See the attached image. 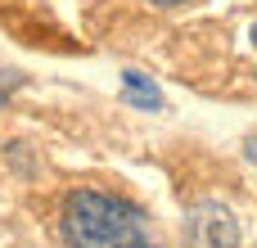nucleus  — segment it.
<instances>
[{"label":"nucleus","mask_w":257,"mask_h":248,"mask_svg":"<svg viewBox=\"0 0 257 248\" xmlns=\"http://www.w3.org/2000/svg\"><path fill=\"white\" fill-rule=\"evenodd\" d=\"M59 239L68 248H167L145 208L104 190H72L59 203Z\"/></svg>","instance_id":"obj_1"},{"label":"nucleus","mask_w":257,"mask_h":248,"mask_svg":"<svg viewBox=\"0 0 257 248\" xmlns=\"http://www.w3.org/2000/svg\"><path fill=\"white\" fill-rule=\"evenodd\" d=\"M122 104H131V108H140V113H163V108H167L163 90H158L145 72H136V68L122 72Z\"/></svg>","instance_id":"obj_3"},{"label":"nucleus","mask_w":257,"mask_h":248,"mask_svg":"<svg viewBox=\"0 0 257 248\" xmlns=\"http://www.w3.org/2000/svg\"><path fill=\"white\" fill-rule=\"evenodd\" d=\"M185 248H239V221L226 203L199 199L185 212Z\"/></svg>","instance_id":"obj_2"},{"label":"nucleus","mask_w":257,"mask_h":248,"mask_svg":"<svg viewBox=\"0 0 257 248\" xmlns=\"http://www.w3.org/2000/svg\"><path fill=\"white\" fill-rule=\"evenodd\" d=\"M154 9H181V5H190V0H149Z\"/></svg>","instance_id":"obj_4"},{"label":"nucleus","mask_w":257,"mask_h":248,"mask_svg":"<svg viewBox=\"0 0 257 248\" xmlns=\"http://www.w3.org/2000/svg\"><path fill=\"white\" fill-rule=\"evenodd\" d=\"M244 154H248V163H257V140H248V145H244Z\"/></svg>","instance_id":"obj_5"},{"label":"nucleus","mask_w":257,"mask_h":248,"mask_svg":"<svg viewBox=\"0 0 257 248\" xmlns=\"http://www.w3.org/2000/svg\"><path fill=\"white\" fill-rule=\"evenodd\" d=\"M248 41H253V45H257V23H253V32H248Z\"/></svg>","instance_id":"obj_6"}]
</instances>
